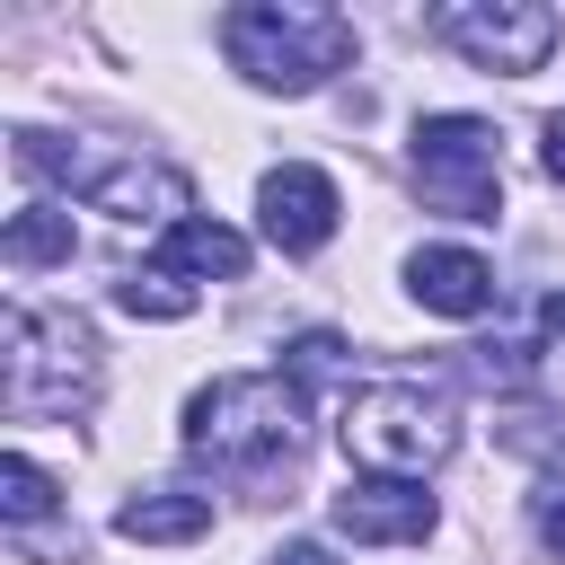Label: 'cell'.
Masks as SVG:
<instances>
[{"label": "cell", "mask_w": 565, "mask_h": 565, "mask_svg": "<svg viewBox=\"0 0 565 565\" xmlns=\"http://www.w3.org/2000/svg\"><path fill=\"white\" fill-rule=\"evenodd\" d=\"M185 459L212 477H274L300 459V388L265 371H230L185 397Z\"/></svg>", "instance_id": "obj_1"}, {"label": "cell", "mask_w": 565, "mask_h": 565, "mask_svg": "<svg viewBox=\"0 0 565 565\" xmlns=\"http://www.w3.org/2000/svg\"><path fill=\"white\" fill-rule=\"evenodd\" d=\"M221 53H230L256 88L309 97V88H327V79L353 62V18L309 9V0H247V9L221 18Z\"/></svg>", "instance_id": "obj_2"}, {"label": "cell", "mask_w": 565, "mask_h": 565, "mask_svg": "<svg viewBox=\"0 0 565 565\" xmlns=\"http://www.w3.org/2000/svg\"><path fill=\"white\" fill-rule=\"evenodd\" d=\"M344 450H353L371 477L424 486V468H441V459L459 450V415H450V397L424 388V380H380V388H362V397L344 406Z\"/></svg>", "instance_id": "obj_3"}, {"label": "cell", "mask_w": 565, "mask_h": 565, "mask_svg": "<svg viewBox=\"0 0 565 565\" xmlns=\"http://www.w3.org/2000/svg\"><path fill=\"white\" fill-rule=\"evenodd\" d=\"M18 168H35V177H53V185H71V194H88L97 212H115V221H194L185 203H194V185L177 177V168H159V159H97V150H79L71 132H18Z\"/></svg>", "instance_id": "obj_4"}, {"label": "cell", "mask_w": 565, "mask_h": 565, "mask_svg": "<svg viewBox=\"0 0 565 565\" xmlns=\"http://www.w3.org/2000/svg\"><path fill=\"white\" fill-rule=\"evenodd\" d=\"M97 397V335L71 309H9V415H79Z\"/></svg>", "instance_id": "obj_5"}, {"label": "cell", "mask_w": 565, "mask_h": 565, "mask_svg": "<svg viewBox=\"0 0 565 565\" xmlns=\"http://www.w3.org/2000/svg\"><path fill=\"white\" fill-rule=\"evenodd\" d=\"M415 185H424V203L450 212V221H494V212H503L494 124H477V115H424V124H415Z\"/></svg>", "instance_id": "obj_6"}, {"label": "cell", "mask_w": 565, "mask_h": 565, "mask_svg": "<svg viewBox=\"0 0 565 565\" xmlns=\"http://www.w3.org/2000/svg\"><path fill=\"white\" fill-rule=\"evenodd\" d=\"M433 35L450 53H468L477 71H512L521 79V71H539L556 53V9H539V0H441Z\"/></svg>", "instance_id": "obj_7"}, {"label": "cell", "mask_w": 565, "mask_h": 565, "mask_svg": "<svg viewBox=\"0 0 565 565\" xmlns=\"http://www.w3.org/2000/svg\"><path fill=\"white\" fill-rule=\"evenodd\" d=\"M335 177L327 168H300V159H282L265 185H256V221H265V238L282 247V256H318L327 238H335Z\"/></svg>", "instance_id": "obj_8"}, {"label": "cell", "mask_w": 565, "mask_h": 565, "mask_svg": "<svg viewBox=\"0 0 565 565\" xmlns=\"http://www.w3.org/2000/svg\"><path fill=\"white\" fill-rule=\"evenodd\" d=\"M335 530L362 539V547H397V539H424L433 530V494L406 486V477H353L335 494Z\"/></svg>", "instance_id": "obj_9"}, {"label": "cell", "mask_w": 565, "mask_h": 565, "mask_svg": "<svg viewBox=\"0 0 565 565\" xmlns=\"http://www.w3.org/2000/svg\"><path fill=\"white\" fill-rule=\"evenodd\" d=\"M406 291L433 318H486L494 309V265L477 247H415L406 256Z\"/></svg>", "instance_id": "obj_10"}, {"label": "cell", "mask_w": 565, "mask_h": 565, "mask_svg": "<svg viewBox=\"0 0 565 565\" xmlns=\"http://www.w3.org/2000/svg\"><path fill=\"white\" fill-rule=\"evenodd\" d=\"M115 530H124V539H141V547L203 539V530H212V494H177V486H159V494H132V503L115 512Z\"/></svg>", "instance_id": "obj_11"}, {"label": "cell", "mask_w": 565, "mask_h": 565, "mask_svg": "<svg viewBox=\"0 0 565 565\" xmlns=\"http://www.w3.org/2000/svg\"><path fill=\"white\" fill-rule=\"evenodd\" d=\"M159 265H168V274H203V282H238V274H247V238L221 230V221H177Z\"/></svg>", "instance_id": "obj_12"}, {"label": "cell", "mask_w": 565, "mask_h": 565, "mask_svg": "<svg viewBox=\"0 0 565 565\" xmlns=\"http://www.w3.org/2000/svg\"><path fill=\"white\" fill-rule=\"evenodd\" d=\"M9 265H71V212L62 203H26V212H9Z\"/></svg>", "instance_id": "obj_13"}, {"label": "cell", "mask_w": 565, "mask_h": 565, "mask_svg": "<svg viewBox=\"0 0 565 565\" xmlns=\"http://www.w3.org/2000/svg\"><path fill=\"white\" fill-rule=\"evenodd\" d=\"M115 300H124L132 318H194V282L168 274V265H132V274L115 282Z\"/></svg>", "instance_id": "obj_14"}, {"label": "cell", "mask_w": 565, "mask_h": 565, "mask_svg": "<svg viewBox=\"0 0 565 565\" xmlns=\"http://www.w3.org/2000/svg\"><path fill=\"white\" fill-rule=\"evenodd\" d=\"M0 512H9L18 530L53 512V477H44V468H35L26 450H9V459H0Z\"/></svg>", "instance_id": "obj_15"}, {"label": "cell", "mask_w": 565, "mask_h": 565, "mask_svg": "<svg viewBox=\"0 0 565 565\" xmlns=\"http://www.w3.org/2000/svg\"><path fill=\"white\" fill-rule=\"evenodd\" d=\"M282 371H291L300 388H335V380H344V344H335L327 327H309V335L282 344Z\"/></svg>", "instance_id": "obj_16"}, {"label": "cell", "mask_w": 565, "mask_h": 565, "mask_svg": "<svg viewBox=\"0 0 565 565\" xmlns=\"http://www.w3.org/2000/svg\"><path fill=\"white\" fill-rule=\"evenodd\" d=\"M503 441H512V450H530V459H547V468H565V424H547V415H512V424H503Z\"/></svg>", "instance_id": "obj_17"}, {"label": "cell", "mask_w": 565, "mask_h": 565, "mask_svg": "<svg viewBox=\"0 0 565 565\" xmlns=\"http://www.w3.org/2000/svg\"><path fill=\"white\" fill-rule=\"evenodd\" d=\"M539 159H547V177L565 185V106H556V115L539 124Z\"/></svg>", "instance_id": "obj_18"}, {"label": "cell", "mask_w": 565, "mask_h": 565, "mask_svg": "<svg viewBox=\"0 0 565 565\" xmlns=\"http://www.w3.org/2000/svg\"><path fill=\"white\" fill-rule=\"evenodd\" d=\"M274 565H335V556H327L318 539H282V547H274Z\"/></svg>", "instance_id": "obj_19"}, {"label": "cell", "mask_w": 565, "mask_h": 565, "mask_svg": "<svg viewBox=\"0 0 565 565\" xmlns=\"http://www.w3.org/2000/svg\"><path fill=\"white\" fill-rule=\"evenodd\" d=\"M539 539H547V547H556V556H565V494H556V503H547V512H539Z\"/></svg>", "instance_id": "obj_20"}, {"label": "cell", "mask_w": 565, "mask_h": 565, "mask_svg": "<svg viewBox=\"0 0 565 565\" xmlns=\"http://www.w3.org/2000/svg\"><path fill=\"white\" fill-rule=\"evenodd\" d=\"M539 327H547V335H556V344H565V291H556V300H547V309H539Z\"/></svg>", "instance_id": "obj_21"}]
</instances>
